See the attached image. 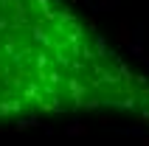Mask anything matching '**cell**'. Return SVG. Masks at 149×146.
I'll list each match as a JSON object with an SVG mask.
<instances>
[{"label": "cell", "instance_id": "cell-1", "mask_svg": "<svg viewBox=\"0 0 149 146\" xmlns=\"http://www.w3.org/2000/svg\"><path fill=\"white\" fill-rule=\"evenodd\" d=\"M118 42H121V45H130V42H132V34H130V23H121L118 25Z\"/></svg>", "mask_w": 149, "mask_h": 146}, {"label": "cell", "instance_id": "cell-2", "mask_svg": "<svg viewBox=\"0 0 149 146\" xmlns=\"http://www.w3.org/2000/svg\"><path fill=\"white\" fill-rule=\"evenodd\" d=\"M68 135H87V127H70Z\"/></svg>", "mask_w": 149, "mask_h": 146}, {"label": "cell", "instance_id": "cell-3", "mask_svg": "<svg viewBox=\"0 0 149 146\" xmlns=\"http://www.w3.org/2000/svg\"><path fill=\"white\" fill-rule=\"evenodd\" d=\"M141 121H143V124H146V127H149V115H141Z\"/></svg>", "mask_w": 149, "mask_h": 146}, {"label": "cell", "instance_id": "cell-4", "mask_svg": "<svg viewBox=\"0 0 149 146\" xmlns=\"http://www.w3.org/2000/svg\"><path fill=\"white\" fill-rule=\"evenodd\" d=\"M143 146H149V138H143Z\"/></svg>", "mask_w": 149, "mask_h": 146}]
</instances>
